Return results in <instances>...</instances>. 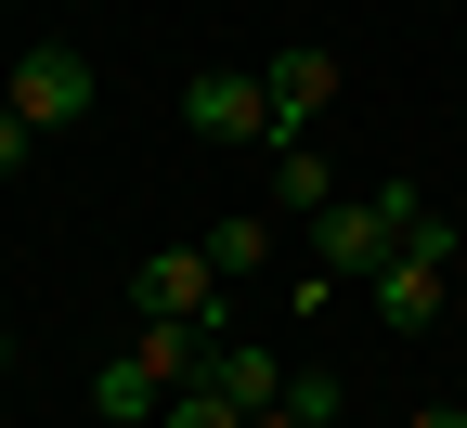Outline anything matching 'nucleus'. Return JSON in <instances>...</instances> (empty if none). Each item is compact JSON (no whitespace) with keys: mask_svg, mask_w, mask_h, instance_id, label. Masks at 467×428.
<instances>
[{"mask_svg":"<svg viewBox=\"0 0 467 428\" xmlns=\"http://www.w3.org/2000/svg\"><path fill=\"white\" fill-rule=\"evenodd\" d=\"M429 221V195L416 182H389V195H337L325 221H312V273H337V286H377L389 260H402V234Z\"/></svg>","mask_w":467,"mask_h":428,"instance_id":"obj_1","label":"nucleus"},{"mask_svg":"<svg viewBox=\"0 0 467 428\" xmlns=\"http://www.w3.org/2000/svg\"><path fill=\"white\" fill-rule=\"evenodd\" d=\"M454 273H467V221H416L402 260L377 273V325H389V338H429L441 298H454Z\"/></svg>","mask_w":467,"mask_h":428,"instance_id":"obj_2","label":"nucleus"},{"mask_svg":"<svg viewBox=\"0 0 467 428\" xmlns=\"http://www.w3.org/2000/svg\"><path fill=\"white\" fill-rule=\"evenodd\" d=\"M14 117H26L39 143L91 117V66H78V39H39V52H14Z\"/></svg>","mask_w":467,"mask_h":428,"instance_id":"obj_3","label":"nucleus"},{"mask_svg":"<svg viewBox=\"0 0 467 428\" xmlns=\"http://www.w3.org/2000/svg\"><path fill=\"white\" fill-rule=\"evenodd\" d=\"M130 312H143V325H208V338H221V273H208V247H156V260L130 273Z\"/></svg>","mask_w":467,"mask_h":428,"instance_id":"obj_4","label":"nucleus"},{"mask_svg":"<svg viewBox=\"0 0 467 428\" xmlns=\"http://www.w3.org/2000/svg\"><path fill=\"white\" fill-rule=\"evenodd\" d=\"M260 104H273V143H312V117L337 104V52H312V39H285L273 66H260Z\"/></svg>","mask_w":467,"mask_h":428,"instance_id":"obj_5","label":"nucleus"},{"mask_svg":"<svg viewBox=\"0 0 467 428\" xmlns=\"http://www.w3.org/2000/svg\"><path fill=\"white\" fill-rule=\"evenodd\" d=\"M182 130H195V143H273V104H260L247 66H208V78L182 91Z\"/></svg>","mask_w":467,"mask_h":428,"instance_id":"obj_6","label":"nucleus"},{"mask_svg":"<svg viewBox=\"0 0 467 428\" xmlns=\"http://www.w3.org/2000/svg\"><path fill=\"white\" fill-rule=\"evenodd\" d=\"M208 390H221V402H247V415H273V402H285V363H273L260 338H234V325H221V338H208Z\"/></svg>","mask_w":467,"mask_h":428,"instance_id":"obj_7","label":"nucleus"},{"mask_svg":"<svg viewBox=\"0 0 467 428\" xmlns=\"http://www.w3.org/2000/svg\"><path fill=\"white\" fill-rule=\"evenodd\" d=\"M337 208V169L312 143H273V221H325Z\"/></svg>","mask_w":467,"mask_h":428,"instance_id":"obj_8","label":"nucleus"},{"mask_svg":"<svg viewBox=\"0 0 467 428\" xmlns=\"http://www.w3.org/2000/svg\"><path fill=\"white\" fill-rule=\"evenodd\" d=\"M195 247H208V273H221V286H247V273L273 260V208H260V221H208Z\"/></svg>","mask_w":467,"mask_h":428,"instance_id":"obj_9","label":"nucleus"},{"mask_svg":"<svg viewBox=\"0 0 467 428\" xmlns=\"http://www.w3.org/2000/svg\"><path fill=\"white\" fill-rule=\"evenodd\" d=\"M156 428H260V415H247V402H221V390L195 377V390H169V415H156Z\"/></svg>","mask_w":467,"mask_h":428,"instance_id":"obj_10","label":"nucleus"},{"mask_svg":"<svg viewBox=\"0 0 467 428\" xmlns=\"http://www.w3.org/2000/svg\"><path fill=\"white\" fill-rule=\"evenodd\" d=\"M337 402H350V390L325 377V363H299V377H285V415H299V428H337Z\"/></svg>","mask_w":467,"mask_h":428,"instance_id":"obj_11","label":"nucleus"},{"mask_svg":"<svg viewBox=\"0 0 467 428\" xmlns=\"http://www.w3.org/2000/svg\"><path fill=\"white\" fill-rule=\"evenodd\" d=\"M26 156H39V130H26V117H14V104H0V182H14Z\"/></svg>","mask_w":467,"mask_h":428,"instance_id":"obj_12","label":"nucleus"},{"mask_svg":"<svg viewBox=\"0 0 467 428\" xmlns=\"http://www.w3.org/2000/svg\"><path fill=\"white\" fill-rule=\"evenodd\" d=\"M402 428H467V402H429V415H402Z\"/></svg>","mask_w":467,"mask_h":428,"instance_id":"obj_13","label":"nucleus"},{"mask_svg":"<svg viewBox=\"0 0 467 428\" xmlns=\"http://www.w3.org/2000/svg\"><path fill=\"white\" fill-rule=\"evenodd\" d=\"M260 428H299V415H285V402H273V415H260Z\"/></svg>","mask_w":467,"mask_h":428,"instance_id":"obj_14","label":"nucleus"},{"mask_svg":"<svg viewBox=\"0 0 467 428\" xmlns=\"http://www.w3.org/2000/svg\"><path fill=\"white\" fill-rule=\"evenodd\" d=\"M0 363H14V325H0Z\"/></svg>","mask_w":467,"mask_h":428,"instance_id":"obj_15","label":"nucleus"}]
</instances>
